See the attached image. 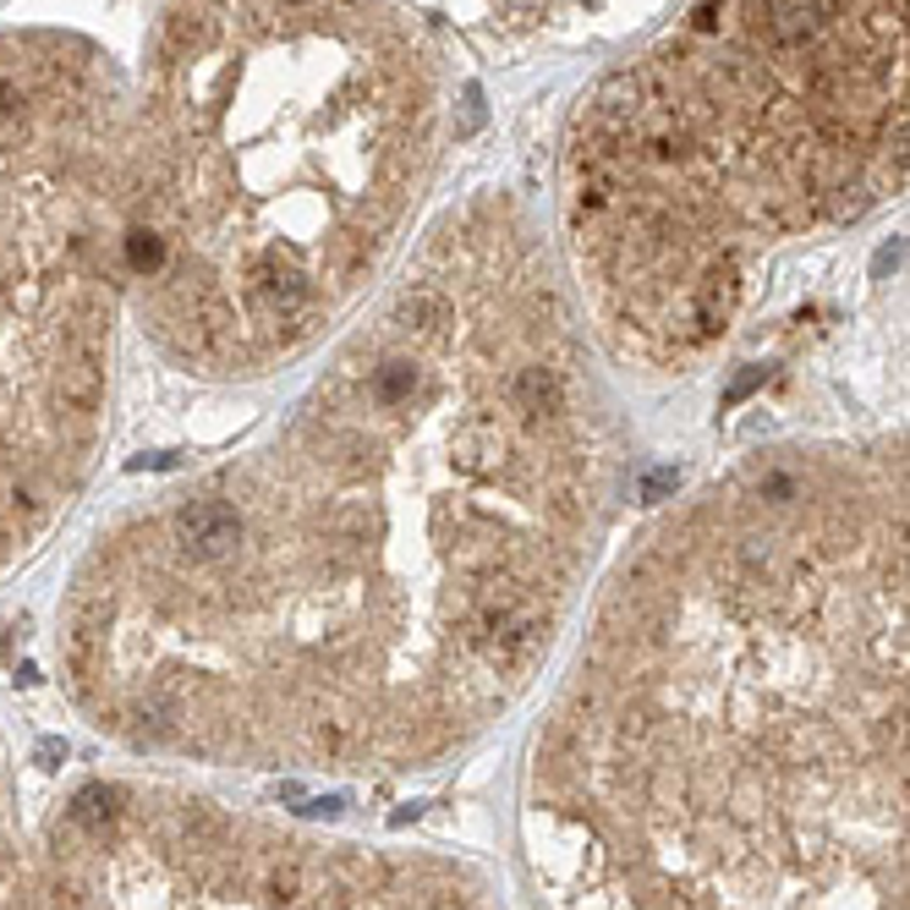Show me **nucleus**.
I'll return each mask as SVG.
<instances>
[{
  "mask_svg": "<svg viewBox=\"0 0 910 910\" xmlns=\"http://www.w3.org/2000/svg\"><path fill=\"white\" fill-rule=\"evenodd\" d=\"M434 127V55L379 0H170L121 242L165 357L253 379L307 351L384 264Z\"/></svg>",
  "mask_w": 910,
  "mask_h": 910,
  "instance_id": "obj_3",
  "label": "nucleus"
},
{
  "mask_svg": "<svg viewBox=\"0 0 910 910\" xmlns=\"http://www.w3.org/2000/svg\"><path fill=\"white\" fill-rule=\"evenodd\" d=\"M910 181V0H697L588 94L565 231L604 346L697 368L768 247Z\"/></svg>",
  "mask_w": 910,
  "mask_h": 910,
  "instance_id": "obj_4",
  "label": "nucleus"
},
{
  "mask_svg": "<svg viewBox=\"0 0 910 910\" xmlns=\"http://www.w3.org/2000/svg\"><path fill=\"white\" fill-rule=\"evenodd\" d=\"M88 61L0 44V576L66 516L105 445L133 159Z\"/></svg>",
  "mask_w": 910,
  "mask_h": 910,
  "instance_id": "obj_5",
  "label": "nucleus"
},
{
  "mask_svg": "<svg viewBox=\"0 0 910 910\" xmlns=\"http://www.w3.org/2000/svg\"><path fill=\"white\" fill-rule=\"evenodd\" d=\"M11 910H516L440 850L286 828L214 795L94 779L22 856Z\"/></svg>",
  "mask_w": 910,
  "mask_h": 910,
  "instance_id": "obj_6",
  "label": "nucleus"
},
{
  "mask_svg": "<svg viewBox=\"0 0 910 910\" xmlns=\"http://www.w3.org/2000/svg\"><path fill=\"white\" fill-rule=\"evenodd\" d=\"M22 878V850H17V823H11V790H6V762H0V910H11Z\"/></svg>",
  "mask_w": 910,
  "mask_h": 910,
  "instance_id": "obj_7",
  "label": "nucleus"
},
{
  "mask_svg": "<svg viewBox=\"0 0 910 910\" xmlns=\"http://www.w3.org/2000/svg\"><path fill=\"white\" fill-rule=\"evenodd\" d=\"M516 839L543 910H910V423L762 445L614 560Z\"/></svg>",
  "mask_w": 910,
  "mask_h": 910,
  "instance_id": "obj_2",
  "label": "nucleus"
},
{
  "mask_svg": "<svg viewBox=\"0 0 910 910\" xmlns=\"http://www.w3.org/2000/svg\"><path fill=\"white\" fill-rule=\"evenodd\" d=\"M620 466L576 307L477 198L269 440L94 538L55 625L66 697L144 758L434 768L538 686Z\"/></svg>",
  "mask_w": 910,
  "mask_h": 910,
  "instance_id": "obj_1",
  "label": "nucleus"
}]
</instances>
